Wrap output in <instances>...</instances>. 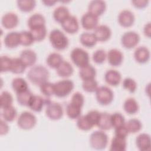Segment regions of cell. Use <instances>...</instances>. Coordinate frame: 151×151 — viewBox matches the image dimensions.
Returning a JSON list of instances; mask_svg holds the SVG:
<instances>
[{
  "label": "cell",
  "instance_id": "obj_1",
  "mask_svg": "<svg viewBox=\"0 0 151 151\" xmlns=\"http://www.w3.org/2000/svg\"><path fill=\"white\" fill-rule=\"evenodd\" d=\"M50 73L48 69L42 65H33L27 73V78L30 82L35 85L48 81Z\"/></svg>",
  "mask_w": 151,
  "mask_h": 151
},
{
  "label": "cell",
  "instance_id": "obj_2",
  "mask_svg": "<svg viewBox=\"0 0 151 151\" xmlns=\"http://www.w3.org/2000/svg\"><path fill=\"white\" fill-rule=\"evenodd\" d=\"M49 40L52 46L57 50H63L68 45V38L58 29H54L50 32Z\"/></svg>",
  "mask_w": 151,
  "mask_h": 151
},
{
  "label": "cell",
  "instance_id": "obj_3",
  "mask_svg": "<svg viewBox=\"0 0 151 151\" xmlns=\"http://www.w3.org/2000/svg\"><path fill=\"white\" fill-rule=\"evenodd\" d=\"M108 140V136L102 130L93 132L89 138L91 147L96 150L104 149L107 147Z\"/></svg>",
  "mask_w": 151,
  "mask_h": 151
},
{
  "label": "cell",
  "instance_id": "obj_4",
  "mask_svg": "<svg viewBox=\"0 0 151 151\" xmlns=\"http://www.w3.org/2000/svg\"><path fill=\"white\" fill-rule=\"evenodd\" d=\"M70 58L76 66L81 68L89 64L88 53L83 48L76 47L70 53Z\"/></svg>",
  "mask_w": 151,
  "mask_h": 151
},
{
  "label": "cell",
  "instance_id": "obj_5",
  "mask_svg": "<svg viewBox=\"0 0 151 151\" xmlns=\"http://www.w3.org/2000/svg\"><path fill=\"white\" fill-rule=\"evenodd\" d=\"M74 87V83L69 79H64L54 83V94L58 97L67 96Z\"/></svg>",
  "mask_w": 151,
  "mask_h": 151
},
{
  "label": "cell",
  "instance_id": "obj_6",
  "mask_svg": "<svg viewBox=\"0 0 151 151\" xmlns=\"http://www.w3.org/2000/svg\"><path fill=\"white\" fill-rule=\"evenodd\" d=\"M37 123L35 116L27 111H22L17 119L18 126L23 130H29L32 129Z\"/></svg>",
  "mask_w": 151,
  "mask_h": 151
},
{
  "label": "cell",
  "instance_id": "obj_7",
  "mask_svg": "<svg viewBox=\"0 0 151 151\" xmlns=\"http://www.w3.org/2000/svg\"><path fill=\"white\" fill-rule=\"evenodd\" d=\"M95 93L97 101L101 105H108L110 104L113 100V92L111 88L107 86H103L98 87Z\"/></svg>",
  "mask_w": 151,
  "mask_h": 151
},
{
  "label": "cell",
  "instance_id": "obj_8",
  "mask_svg": "<svg viewBox=\"0 0 151 151\" xmlns=\"http://www.w3.org/2000/svg\"><path fill=\"white\" fill-rule=\"evenodd\" d=\"M45 114L51 120H57L63 116V109L62 106L57 102L50 101L46 106Z\"/></svg>",
  "mask_w": 151,
  "mask_h": 151
},
{
  "label": "cell",
  "instance_id": "obj_9",
  "mask_svg": "<svg viewBox=\"0 0 151 151\" xmlns=\"http://www.w3.org/2000/svg\"><path fill=\"white\" fill-rule=\"evenodd\" d=\"M140 41L139 35L135 31H129L124 32L121 37L122 45L127 49L135 47Z\"/></svg>",
  "mask_w": 151,
  "mask_h": 151
},
{
  "label": "cell",
  "instance_id": "obj_10",
  "mask_svg": "<svg viewBox=\"0 0 151 151\" xmlns=\"http://www.w3.org/2000/svg\"><path fill=\"white\" fill-rule=\"evenodd\" d=\"M98 17L88 11L84 13L81 17V24L85 29H94L98 26Z\"/></svg>",
  "mask_w": 151,
  "mask_h": 151
},
{
  "label": "cell",
  "instance_id": "obj_11",
  "mask_svg": "<svg viewBox=\"0 0 151 151\" xmlns=\"http://www.w3.org/2000/svg\"><path fill=\"white\" fill-rule=\"evenodd\" d=\"M50 101L48 98H44L39 95L33 94L29 101L28 107L34 111L40 112L42 110L44 106Z\"/></svg>",
  "mask_w": 151,
  "mask_h": 151
},
{
  "label": "cell",
  "instance_id": "obj_12",
  "mask_svg": "<svg viewBox=\"0 0 151 151\" xmlns=\"http://www.w3.org/2000/svg\"><path fill=\"white\" fill-rule=\"evenodd\" d=\"M119 24L123 27L128 28L134 24L135 17L134 14L129 9H124L120 11L117 18Z\"/></svg>",
  "mask_w": 151,
  "mask_h": 151
},
{
  "label": "cell",
  "instance_id": "obj_13",
  "mask_svg": "<svg viewBox=\"0 0 151 151\" xmlns=\"http://www.w3.org/2000/svg\"><path fill=\"white\" fill-rule=\"evenodd\" d=\"M63 29L67 33L74 34L79 29V24L77 18L73 15L68 16L61 23Z\"/></svg>",
  "mask_w": 151,
  "mask_h": 151
},
{
  "label": "cell",
  "instance_id": "obj_14",
  "mask_svg": "<svg viewBox=\"0 0 151 151\" xmlns=\"http://www.w3.org/2000/svg\"><path fill=\"white\" fill-rule=\"evenodd\" d=\"M19 22L18 15L12 12L5 14L1 18V24L6 29H12L16 27Z\"/></svg>",
  "mask_w": 151,
  "mask_h": 151
},
{
  "label": "cell",
  "instance_id": "obj_15",
  "mask_svg": "<svg viewBox=\"0 0 151 151\" xmlns=\"http://www.w3.org/2000/svg\"><path fill=\"white\" fill-rule=\"evenodd\" d=\"M94 34L97 41L104 42L110 39L111 35V31L110 27L106 25H98L94 31Z\"/></svg>",
  "mask_w": 151,
  "mask_h": 151
},
{
  "label": "cell",
  "instance_id": "obj_16",
  "mask_svg": "<svg viewBox=\"0 0 151 151\" xmlns=\"http://www.w3.org/2000/svg\"><path fill=\"white\" fill-rule=\"evenodd\" d=\"M108 63L112 66L117 67L122 64L123 60V54L118 49L112 48L107 54Z\"/></svg>",
  "mask_w": 151,
  "mask_h": 151
},
{
  "label": "cell",
  "instance_id": "obj_17",
  "mask_svg": "<svg viewBox=\"0 0 151 151\" xmlns=\"http://www.w3.org/2000/svg\"><path fill=\"white\" fill-rule=\"evenodd\" d=\"M106 9V2L102 0H93L88 5V11L97 16L102 15Z\"/></svg>",
  "mask_w": 151,
  "mask_h": 151
},
{
  "label": "cell",
  "instance_id": "obj_18",
  "mask_svg": "<svg viewBox=\"0 0 151 151\" xmlns=\"http://www.w3.org/2000/svg\"><path fill=\"white\" fill-rule=\"evenodd\" d=\"M19 58L26 67L32 66L35 63L37 55L36 52L31 49H25L21 51Z\"/></svg>",
  "mask_w": 151,
  "mask_h": 151
},
{
  "label": "cell",
  "instance_id": "obj_19",
  "mask_svg": "<svg viewBox=\"0 0 151 151\" xmlns=\"http://www.w3.org/2000/svg\"><path fill=\"white\" fill-rule=\"evenodd\" d=\"M136 144L140 151H148L150 149V136L149 134L143 133L137 136L136 139Z\"/></svg>",
  "mask_w": 151,
  "mask_h": 151
},
{
  "label": "cell",
  "instance_id": "obj_20",
  "mask_svg": "<svg viewBox=\"0 0 151 151\" xmlns=\"http://www.w3.org/2000/svg\"><path fill=\"white\" fill-rule=\"evenodd\" d=\"M5 45L10 48H15L20 44L19 32L11 31L7 33L4 39Z\"/></svg>",
  "mask_w": 151,
  "mask_h": 151
},
{
  "label": "cell",
  "instance_id": "obj_21",
  "mask_svg": "<svg viewBox=\"0 0 151 151\" xmlns=\"http://www.w3.org/2000/svg\"><path fill=\"white\" fill-rule=\"evenodd\" d=\"M150 51L145 46L138 47L134 52V58L135 60L140 64L147 63L150 59Z\"/></svg>",
  "mask_w": 151,
  "mask_h": 151
},
{
  "label": "cell",
  "instance_id": "obj_22",
  "mask_svg": "<svg viewBox=\"0 0 151 151\" xmlns=\"http://www.w3.org/2000/svg\"><path fill=\"white\" fill-rule=\"evenodd\" d=\"M121 74L116 70L110 69L105 73L104 80L110 86H116L119 85L121 81Z\"/></svg>",
  "mask_w": 151,
  "mask_h": 151
},
{
  "label": "cell",
  "instance_id": "obj_23",
  "mask_svg": "<svg viewBox=\"0 0 151 151\" xmlns=\"http://www.w3.org/2000/svg\"><path fill=\"white\" fill-rule=\"evenodd\" d=\"M127 147L126 138L115 136L112 138L110 150V151H125Z\"/></svg>",
  "mask_w": 151,
  "mask_h": 151
},
{
  "label": "cell",
  "instance_id": "obj_24",
  "mask_svg": "<svg viewBox=\"0 0 151 151\" xmlns=\"http://www.w3.org/2000/svg\"><path fill=\"white\" fill-rule=\"evenodd\" d=\"M45 25V19L40 13H35L31 15L28 19V26L29 29Z\"/></svg>",
  "mask_w": 151,
  "mask_h": 151
},
{
  "label": "cell",
  "instance_id": "obj_25",
  "mask_svg": "<svg viewBox=\"0 0 151 151\" xmlns=\"http://www.w3.org/2000/svg\"><path fill=\"white\" fill-rule=\"evenodd\" d=\"M70 15L69 9L64 5L57 6L53 11V18L54 20L60 24Z\"/></svg>",
  "mask_w": 151,
  "mask_h": 151
},
{
  "label": "cell",
  "instance_id": "obj_26",
  "mask_svg": "<svg viewBox=\"0 0 151 151\" xmlns=\"http://www.w3.org/2000/svg\"><path fill=\"white\" fill-rule=\"evenodd\" d=\"M73 71L74 68L72 65L67 61L64 60L56 68L57 74L61 77H68L73 74Z\"/></svg>",
  "mask_w": 151,
  "mask_h": 151
},
{
  "label": "cell",
  "instance_id": "obj_27",
  "mask_svg": "<svg viewBox=\"0 0 151 151\" xmlns=\"http://www.w3.org/2000/svg\"><path fill=\"white\" fill-rule=\"evenodd\" d=\"M80 41L83 46L87 48H91L96 44L97 40L94 33L84 32L80 36Z\"/></svg>",
  "mask_w": 151,
  "mask_h": 151
},
{
  "label": "cell",
  "instance_id": "obj_28",
  "mask_svg": "<svg viewBox=\"0 0 151 151\" xmlns=\"http://www.w3.org/2000/svg\"><path fill=\"white\" fill-rule=\"evenodd\" d=\"M110 114L107 112H100V117L96 126L102 130H107L112 128Z\"/></svg>",
  "mask_w": 151,
  "mask_h": 151
},
{
  "label": "cell",
  "instance_id": "obj_29",
  "mask_svg": "<svg viewBox=\"0 0 151 151\" xmlns=\"http://www.w3.org/2000/svg\"><path fill=\"white\" fill-rule=\"evenodd\" d=\"M96 75V70L95 68L90 64L80 68L79 71V76L83 80L94 79Z\"/></svg>",
  "mask_w": 151,
  "mask_h": 151
},
{
  "label": "cell",
  "instance_id": "obj_30",
  "mask_svg": "<svg viewBox=\"0 0 151 151\" xmlns=\"http://www.w3.org/2000/svg\"><path fill=\"white\" fill-rule=\"evenodd\" d=\"M139 104L137 101L132 97L126 99L123 103V109L125 112L129 114H134L139 110Z\"/></svg>",
  "mask_w": 151,
  "mask_h": 151
},
{
  "label": "cell",
  "instance_id": "obj_31",
  "mask_svg": "<svg viewBox=\"0 0 151 151\" xmlns=\"http://www.w3.org/2000/svg\"><path fill=\"white\" fill-rule=\"evenodd\" d=\"M11 86L16 93H21L29 89L27 82L21 77L14 78L11 82Z\"/></svg>",
  "mask_w": 151,
  "mask_h": 151
},
{
  "label": "cell",
  "instance_id": "obj_32",
  "mask_svg": "<svg viewBox=\"0 0 151 151\" xmlns=\"http://www.w3.org/2000/svg\"><path fill=\"white\" fill-rule=\"evenodd\" d=\"M63 58L61 54L58 52H52L50 54L46 59L47 65L52 68L56 69L63 62Z\"/></svg>",
  "mask_w": 151,
  "mask_h": 151
},
{
  "label": "cell",
  "instance_id": "obj_33",
  "mask_svg": "<svg viewBox=\"0 0 151 151\" xmlns=\"http://www.w3.org/2000/svg\"><path fill=\"white\" fill-rule=\"evenodd\" d=\"M81 107L70 102L66 107V114L71 119H77L81 116Z\"/></svg>",
  "mask_w": 151,
  "mask_h": 151
},
{
  "label": "cell",
  "instance_id": "obj_34",
  "mask_svg": "<svg viewBox=\"0 0 151 151\" xmlns=\"http://www.w3.org/2000/svg\"><path fill=\"white\" fill-rule=\"evenodd\" d=\"M1 109V116L6 122H12L16 118L17 111L14 106H10Z\"/></svg>",
  "mask_w": 151,
  "mask_h": 151
},
{
  "label": "cell",
  "instance_id": "obj_35",
  "mask_svg": "<svg viewBox=\"0 0 151 151\" xmlns=\"http://www.w3.org/2000/svg\"><path fill=\"white\" fill-rule=\"evenodd\" d=\"M77 126L81 130L87 131L92 129L94 126L93 123L86 115L80 116L77 119Z\"/></svg>",
  "mask_w": 151,
  "mask_h": 151
},
{
  "label": "cell",
  "instance_id": "obj_36",
  "mask_svg": "<svg viewBox=\"0 0 151 151\" xmlns=\"http://www.w3.org/2000/svg\"><path fill=\"white\" fill-rule=\"evenodd\" d=\"M26 66L19 58H12L10 71L14 74H21L24 72Z\"/></svg>",
  "mask_w": 151,
  "mask_h": 151
},
{
  "label": "cell",
  "instance_id": "obj_37",
  "mask_svg": "<svg viewBox=\"0 0 151 151\" xmlns=\"http://www.w3.org/2000/svg\"><path fill=\"white\" fill-rule=\"evenodd\" d=\"M125 126L129 133H136L140 130L142 124L139 119L133 118L129 119L127 122H125Z\"/></svg>",
  "mask_w": 151,
  "mask_h": 151
},
{
  "label": "cell",
  "instance_id": "obj_38",
  "mask_svg": "<svg viewBox=\"0 0 151 151\" xmlns=\"http://www.w3.org/2000/svg\"><path fill=\"white\" fill-rule=\"evenodd\" d=\"M17 6L20 11L25 12L31 11L36 5L34 0H18L17 1Z\"/></svg>",
  "mask_w": 151,
  "mask_h": 151
},
{
  "label": "cell",
  "instance_id": "obj_39",
  "mask_svg": "<svg viewBox=\"0 0 151 151\" xmlns=\"http://www.w3.org/2000/svg\"><path fill=\"white\" fill-rule=\"evenodd\" d=\"M29 31L32 34L34 41H41L44 40L47 32L45 25L29 29Z\"/></svg>",
  "mask_w": 151,
  "mask_h": 151
},
{
  "label": "cell",
  "instance_id": "obj_40",
  "mask_svg": "<svg viewBox=\"0 0 151 151\" xmlns=\"http://www.w3.org/2000/svg\"><path fill=\"white\" fill-rule=\"evenodd\" d=\"M32 95L33 94L29 89L21 93H16L17 101L21 106H28L29 101Z\"/></svg>",
  "mask_w": 151,
  "mask_h": 151
},
{
  "label": "cell",
  "instance_id": "obj_41",
  "mask_svg": "<svg viewBox=\"0 0 151 151\" xmlns=\"http://www.w3.org/2000/svg\"><path fill=\"white\" fill-rule=\"evenodd\" d=\"M39 86L41 93L45 97H49L54 94V83L47 81L41 83Z\"/></svg>",
  "mask_w": 151,
  "mask_h": 151
},
{
  "label": "cell",
  "instance_id": "obj_42",
  "mask_svg": "<svg viewBox=\"0 0 151 151\" xmlns=\"http://www.w3.org/2000/svg\"><path fill=\"white\" fill-rule=\"evenodd\" d=\"M20 44L24 46H29L35 41L33 36L29 31H22L19 32Z\"/></svg>",
  "mask_w": 151,
  "mask_h": 151
},
{
  "label": "cell",
  "instance_id": "obj_43",
  "mask_svg": "<svg viewBox=\"0 0 151 151\" xmlns=\"http://www.w3.org/2000/svg\"><path fill=\"white\" fill-rule=\"evenodd\" d=\"M110 119L112 127L114 128L123 126L125 124V118L124 116L119 112H115L111 114L110 115Z\"/></svg>",
  "mask_w": 151,
  "mask_h": 151
},
{
  "label": "cell",
  "instance_id": "obj_44",
  "mask_svg": "<svg viewBox=\"0 0 151 151\" xmlns=\"http://www.w3.org/2000/svg\"><path fill=\"white\" fill-rule=\"evenodd\" d=\"M13 102V97L10 93L7 91H3L0 96L1 108H5L12 106Z\"/></svg>",
  "mask_w": 151,
  "mask_h": 151
},
{
  "label": "cell",
  "instance_id": "obj_45",
  "mask_svg": "<svg viewBox=\"0 0 151 151\" xmlns=\"http://www.w3.org/2000/svg\"><path fill=\"white\" fill-rule=\"evenodd\" d=\"M98 87V83L94 78L83 80L82 88L85 91L88 93L95 92Z\"/></svg>",
  "mask_w": 151,
  "mask_h": 151
},
{
  "label": "cell",
  "instance_id": "obj_46",
  "mask_svg": "<svg viewBox=\"0 0 151 151\" xmlns=\"http://www.w3.org/2000/svg\"><path fill=\"white\" fill-rule=\"evenodd\" d=\"M92 58L94 63L100 64L103 63L107 58V54L103 49H98L93 52Z\"/></svg>",
  "mask_w": 151,
  "mask_h": 151
},
{
  "label": "cell",
  "instance_id": "obj_47",
  "mask_svg": "<svg viewBox=\"0 0 151 151\" xmlns=\"http://www.w3.org/2000/svg\"><path fill=\"white\" fill-rule=\"evenodd\" d=\"M123 87L130 93H133L136 90L137 83L134 79L130 77H126L123 81Z\"/></svg>",
  "mask_w": 151,
  "mask_h": 151
},
{
  "label": "cell",
  "instance_id": "obj_48",
  "mask_svg": "<svg viewBox=\"0 0 151 151\" xmlns=\"http://www.w3.org/2000/svg\"><path fill=\"white\" fill-rule=\"evenodd\" d=\"M12 63V58L6 55L1 57V71L2 73L10 71Z\"/></svg>",
  "mask_w": 151,
  "mask_h": 151
},
{
  "label": "cell",
  "instance_id": "obj_49",
  "mask_svg": "<svg viewBox=\"0 0 151 151\" xmlns=\"http://www.w3.org/2000/svg\"><path fill=\"white\" fill-rule=\"evenodd\" d=\"M70 102L82 107L84 103V97L81 93L77 91L73 94Z\"/></svg>",
  "mask_w": 151,
  "mask_h": 151
},
{
  "label": "cell",
  "instance_id": "obj_50",
  "mask_svg": "<svg viewBox=\"0 0 151 151\" xmlns=\"http://www.w3.org/2000/svg\"><path fill=\"white\" fill-rule=\"evenodd\" d=\"M100 112H99V111L96 110H92L89 111L86 114V116L91 121V122L93 123V124L95 126L97 124L98 122V120L100 117Z\"/></svg>",
  "mask_w": 151,
  "mask_h": 151
},
{
  "label": "cell",
  "instance_id": "obj_51",
  "mask_svg": "<svg viewBox=\"0 0 151 151\" xmlns=\"http://www.w3.org/2000/svg\"><path fill=\"white\" fill-rule=\"evenodd\" d=\"M129 133L126 127L125 126V124L123 126L114 128V135L115 136L126 138Z\"/></svg>",
  "mask_w": 151,
  "mask_h": 151
},
{
  "label": "cell",
  "instance_id": "obj_52",
  "mask_svg": "<svg viewBox=\"0 0 151 151\" xmlns=\"http://www.w3.org/2000/svg\"><path fill=\"white\" fill-rule=\"evenodd\" d=\"M132 3L133 5L137 8H143L147 6L149 4V1L147 0H134L132 1Z\"/></svg>",
  "mask_w": 151,
  "mask_h": 151
},
{
  "label": "cell",
  "instance_id": "obj_53",
  "mask_svg": "<svg viewBox=\"0 0 151 151\" xmlns=\"http://www.w3.org/2000/svg\"><path fill=\"white\" fill-rule=\"evenodd\" d=\"M0 134L1 135L6 134L9 131V126L4 120H0Z\"/></svg>",
  "mask_w": 151,
  "mask_h": 151
},
{
  "label": "cell",
  "instance_id": "obj_54",
  "mask_svg": "<svg viewBox=\"0 0 151 151\" xmlns=\"http://www.w3.org/2000/svg\"><path fill=\"white\" fill-rule=\"evenodd\" d=\"M143 33L145 36L147 37L148 38L150 37L151 34V26H150V22H149L147 24H146L143 28Z\"/></svg>",
  "mask_w": 151,
  "mask_h": 151
},
{
  "label": "cell",
  "instance_id": "obj_55",
  "mask_svg": "<svg viewBox=\"0 0 151 151\" xmlns=\"http://www.w3.org/2000/svg\"><path fill=\"white\" fill-rule=\"evenodd\" d=\"M42 2L44 3L47 6H52V5H54V4H55L57 2V1H42Z\"/></svg>",
  "mask_w": 151,
  "mask_h": 151
}]
</instances>
